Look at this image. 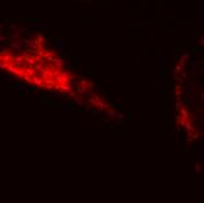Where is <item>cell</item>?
I'll return each mask as SVG.
<instances>
[]
</instances>
